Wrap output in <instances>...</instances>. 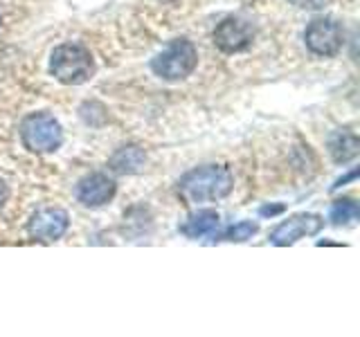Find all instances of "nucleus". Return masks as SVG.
Returning <instances> with one entry per match:
<instances>
[{"label":"nucleus","instance_id":"1","mask_svg":"<svg viewBox=\"0 0 360 337\" xmlns=\"http://www.w3.org/2000/svg\"><path fill=\"white\" fill-rule=\"evenodd\" d=\"M234 187V178L228 166L205 164L187 171L178 183V194L187 205H202V202L223 200Z\"/></svg>","mask_w":360,"mask_h":337},{"label":"nucleus","instance_id":"2","mask_svg":"<svg viewBox=\"0 0 360 337\" xmlns=\"http://www.w3.org/2000/svg\"><path fill=\"white\" fill-rule=\"evenodd\" d=\"M50 72L63 86H79L93 77L95 61L84 45L63 43L59 48H54L50 56Z\"/></svg>","mask_w":360,"mask_h":337},{"label":"nucleus","instance_id":"3","mask_svg":"<svg viewBox=\"0 0 360 337\" xmlns=\"http://www.w3.org/2000/svg\"><path fill=\"white\" fill-rule=\"evenodd\" d=\"M198 65V52L187 39H176L151 61V70L165 81H180Z\"/></svg>","mask_w":360,"mask_h":337},{"label":"nucleus","instance_id":"4","mask_svg":"<svg viewBox=\"0 0 360 337\" xmlns=\"http://www.w3.org/2000/svg\"><path fill=\"white\" fill-rule=\"evenodd\" d=\"M20 140L32 153H52L63 144L61 124L48 112H32L20 124Z\"/></svg>","mask_w":360,"mask_h":337},{"label":"nucleus","instance_id":"5","mask_svg":"<svg viewBox=\"0 0 360 337\" xmlns=\"http://www.w3.org/2000/svg\"><path fill=\"white\" fill-rule=\"evenodd\" d=\"M304 41L315 56H335L342 50L345 32L333 18H315L304 32Z\"/></svg>","mask_w":360,"mask_h":337},{"label":"nucleus","instance_id":"6","mask_svg":"<svg viewBox=\"0 0 360 337\" xmlns=\"http://www.w3.org/2000/svg\"><path fill=\"white\" fill-rule=\"evenodd\" d=\"M68 225H70L68 211H63L59 207H45V209H39L30 218L27 232L32 239L39 243H54L68 232Z\"/></svg>","mask_w":360,"mask_h":337},{"label":"nucleus","instance_id":"7","mask_svg":"<svg viewBox=\"0 0 360 337\" xmlns=\"http://www.w3.org/2000/svg\"><path fill=\"white\" fill-rule=\"evenodd\" d=\"M214 45L225 52V54H236L243 52L252 45L255 29L250 22H245L241 18H225L221 20L217 29H214Z\"/></svg>","mask_w":360,"mask_h":337},{"label":"nucleus","instance_id":"8","mask_svg":"<svg viewBox=\"0 0 360 337\" xmlns=\"http://www.w3.org/2000/svg\"><path fill=\"white\" fill-rule=\"evenodd\" d=\"M324 227V220L315 213H297V216H290L288 220L279 223L277 227L270 232V243L286 247L297 243L304 236H315Z\"/></svg>","mask_w":360,"mask_h":337},{"label":"nucleus","instance_id":"9","mask_svg":"<svg viewBox=\"0 0 360 337\" xmlns=\"http://www.w3.org/2000/svg\"><path fill=\"white\" fill-rule=\"evenodd\" d=\"M115 183L106 173H90L86 178L79 180L77 185V200L84 207H104L106 202L112 200L115 196Z\"/></svg>","mask_w":360,"mask_h":337},{"label":"nucleus","instance_id":"10","mask_svg":"<svg viewBox=\"0 0 360 337\" xmlns=\"http://www.w3.org/2000/svg\"><path fill=\"white\" fill-rule=\"evenodd\" d=\"M221 218L214 209H200L194 211L191 216L180 225V232H183L187 239H205V236H214L219 232Z\"/></svg>","mask_w":360,"mask_h":337},{"label":"nucleus","instance_id":"11","mask_svg":"<svg viewBox=\"0 0 360 337\" xmlns=\"http://www.w3.org/2000/svg\"><path fill=\"white\" fill-rule=\"evenodd\" d=\"M326 146H329V153L333 157V162L345 164V162H352L354 157L358 155L360 140H358V135L354 131L338 128V131H333L329 135V142H326Z\"/></svg>","mask_w":360,"mask_h":337},{"label":"nucleus","instance_id":"12","mask_svg":"<svg viewBox=\"0 0 360 337\" xmlns=\"http://www.w3.org/2000/svg\"><path fill=\"white\" fill-rule=\"evenodd\" d=\"M110 168L115 173L122 176H133V173H140L144 164H146V153L140 149V146L129 144V146H122L110 157Z\"/></svg>","mask_w":360,"mask_h":337},{"label":"nucleus","instance_id":"13","mask_svg":"<svg viewBox=\"0 0 360 337\" xmlns=\"http://www.w3.org/2000/svg\"><path fill=\"white\" fill-rule=\"evenodd\" d=\"M358 216H360V207H358V202L354 198H340V200H335L333 205H331V211H329L331 223L338 225V227L356 223Z\"/></svg>","mask_w":360,"mask_h":337},{"label":"nucleus","instance_id":"14","mask_svg":"<svg viewBox=\"0 0 360 337\" xmlns=\"http://www.w3.org/2000/svg\"><path fill=\"white\" fill-rule=\"evenodd\" d=\"M257 232H259V225L257 223H252V220H241V223L232 225V227L223 234V239L225 241H232V243H243L248 239H252Z\"/></svg>","mask_w":360,"mask_h":337},{"label":"nucleus","instance_id":"15","mask_svg":"<svg viewBox=\"0 0 360 337\" xmlns=\"http://www.w3.org/2000/svg\"><path fill=\"white\" fill-rule=\"evenodd\" d=\"M290 5H295L297 9H307V11H320L324 9L326 5L331 3V0H288Z\"/></svg>","mask_w":360,"mask_h":337},{"label":"nucleus","instance_id":"16","mask_svg":"<svg viewBox=\"0 0 360 337\" xmlns=\"http://www.w3.org/2000/svg\"><path fill=\"white\" fill-rule=\"evenodd\" d=\"M7 198H9V189H7V185L3 183V180H0V209L5 207Z\"/></svg>","mask_w":360,"mask_h":337},{"label":"nucleus","instance_id":"17","mask_svg":"<svg viewBox=\"0 0 360 337\" xmlns=\"http://www.w3.org/2000/svg\"><path fill=\"white\" fill-rule=\"evenodd\" d=\"M284 211V207L277 205V207H262V216H277V213Z\"/></svg>","mask_w":360,"mask_h":337},{"label":"nucleus","instance_id":"18","mask_svg":"<svg viewBox=\"0 0 360 337\" xmlns=\"http://www.w3.org/2000/svg\"><path fill=\"white\" fill-rule=\"evenodd\" d=\"M358 178V168H354V171L352 173H349V176H345V178H340V180H338V183L333 185V189H338V187H342L345 183H349V180H356Z\"/></svg>","mask_w":360,"mask_h":337}]
</instances>
